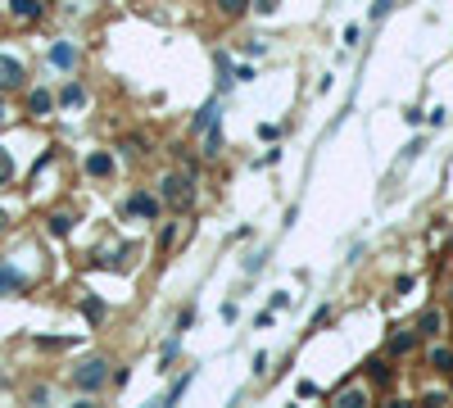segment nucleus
<instances>
[{
  "label": "nucleus",
  "instance_id": "f3484780",
  "mask_svg": "<svg viewBox=\"0 0 453 408\" xmlns=\"http://www.w3.org/2000/svg\"><path fill=\"white\" fill-rule=\"evenodd\" d=\"M9 177H14V159L0 150V182H9Z\"/></svg>",
  "mask_w": 453,
  "mask_h": 408
},
{
  "label": "nucleus",
  "instance_id": "6ab92c4d",
  "mask_svg": "<svg viewBox=\"0 0 453 408\" xmlns=\"http://www.w3.org/2000/svg\"><path fill=\"white\" fill-rule=\"evenodd\" d=\"M172 240H177V227H172V222H168V227L159 231V245H163V250H172Z\"/></svg>",
  "mask_w": 453,
  "mask_h": 408
},
{
  "label": "nucleus",
  "instance_id": "0eeeda50",
  "mask_svg": "<svg viewBox=\"0 0 453 408\" xmlns=\"http://www.w3.org/2000/svg\"><path fill=\"white\" fill-rule=\"evenodd\" d=\"M50 91H32V95H27V109H32L36 114V118H41V114H50Z\"/></svg>",
  "mask_w": 453,
  "mask_h": 408
},
{
  "label": "nucleus",
  "instance_id": "423d86ee",
  "mask_svg": "<svg viewBox=\"0 0 453 408\" xmlns=\"http://www.w3.org/2000/svg\"><path fill=\"white\" fill-rule=\"evenodd\" d=\"M50 64H55V68H73V64H77V50H73L69 41L50 46Z\"/></svg>",
  "mask_w": 453,
  "mask_h": 408
},
{
  "label": "nucleus",
  "instance_id": "1a4fd4ad",
  "mask_svg": "<svg viewBox=\"0 0 453 408\" xmlns=\"http://www.w3.org/2000/svg\"><path fill=\"white\" fill-rule=\"evenodd\" d=\"M5 290H23V277H18L14 268H0V295Z\"/></svg>",
  "mask_w": 453,
  "mask_h": 408
},
{
  "label": "nucleus",
  "instance_id": "9b49d317",
  "mask_svg": "<svg viewBox=\"0 0 453 408\" xmlns=\"http://www.w3.org/2000/svg\"><path fill=\"white\" fill-rule=\"evenodd\" d=\"M412 345H417V336H412V332H399V336H394V345H390V349H394V354H408Z\"/></svg>",
  "mask_w": 453,
  "mask_h": 408
},
{
  "label": "nucleus",
  "instance_id": "39448f33",
  "mask_svg": "<svg viewBox=\"0 0 453 408\" xmlns=\"http://www.w3.org/2000/svg\"><path fill=\"white\" fill-rule=\"evenodd\" d=\"M127 213H137V218H154V213H159V204H154V196H146V191H141V196L127 200Z\"/></svg>",
  "mask_w": 453,
  "mask_h": 408
},
{
  "label": "nucleus",
  "instance_id": "f257e3e1",
  "mask_svg": "<svg viewBox=\"0 0 453 408\" xmlns=\"http://www.w3.org/2000/svg\"><path fill=\"white\" fill-rule=\"evenodd\" d=\"M163 200H168L172 209H190V204H195V186H190L186 172H168V177H163Z\"/></svg>",
  "mask_w": 453,
  "mask_h": 408
},
{
  "label": "nucleus",
  "instance_id": "a211bd4d",
  "mask_svg": "<svg viewBox=\"0 0 453 408\" xmlns=\"http://www.w3.org/2000/svg\"><path fill=\"white\" fill-rule=\"evenodd\" d=\"M123 150H127V154H141V150H146V136H127V141H123Z\"/></svg>",
  "mask_w": 453,
  "mask_h": 408
},
{
  "label": "nucleus",
  "instance_id": "6e6552de",
  "mask_svg": "<svg viewBox=\"0 0 453 408\" xmlns=\"http://www.w3.org/2000/svg\"><path fill=\"white\" fill-rule=\"evenodd\" d=\"M9 9H14L18 18H36V14H41V5H36V0H9Z\"/></svg>",
  "mask_w": 453,
  "mask_h": 408
},
{
  "label": "nucleus",
  "instance_id": "4be33fe9",
  "mask_svg": "<svg viewBox=\"0 0 453 408\" xmlns=\"http://www.w3.org/2000/svg\"><path fill=\"white\" fill-rule=\"evenodd\" d=\"M277 9V0H258V14H272Z\"/></svg>",
  "mask_w": 453,
  "mask_h": 408
},
{
  "label": "nucleus",
  "instance_id": "412c9836",
  "mask_svg": "<svg viewBox=\"0 0 453 408\" xmlns=\"http://www.w3.org/2000/svg\"><path fill=\"white\" fill-rule=\"evenodd\" d=\"M394 0H377V5H372V18H385V9H390Z\"/></svg>",
  "mask_w": 453,
  "mask_h": 408
},
{
  "label": "nucleus",
  "instance_id": "20e7f679",
  "mask_svg": "<svg viewBox=\"0 0 453 408\" xmlns=\"http://www.w3.org/2000/svg\"><path fill=\"white\" fill-rule=\"evenodd\" d=\"M86 172H91V177H109V172H113V159H109L104 150L86 154Z\"/></svg>",
  "mask_w": 453,
  "mask_h": 408
},
{
  "label": "nucleus",
  "instance_id": "b1692460",
  "mask_svg": "<svg viewBox=\"0 0 453 408\" xmlns=\"http://www.w3.org/2000/svg\"><path fill=\"white\" fill-rule=\"evenodd\" d=\"M0 231H5V209H0Z\"/></svg>",
  "mask_w": 453,
  "mask_h": 408
},
{
  "label": "nucleus",
  "instance_id": "2eb2a0df",
  "mask_svg": "<svg viewBox=\"0 0 453 408\" xmlns=\"http://www.w3.org/2000/svg\"><path fill=\"white\" fill-rule=\"evenodd\" d=\"M82 313L91 318V322H100V318H104V304H100V299H86V304H82Z\"/></svg>",
  "mask_w": 453,
  "mask_h": 408
},
{
  "label": "nucleus",
  "instance_id": "4468645a",
  "mask_svg": "<svg viewBox=\"0 0 453 408\" xmlns=\"http://www.w3.org/2000/svg\"><path fill=\"white\" fill-rule=\"evenodd\" d=\"M60 100L73 109V104H82V100H86V91H82V86H64V95H60Z\"/></svg>",
  "mask_w": 453,
  "mask_h": 408
},
{
  "label": "nucleus",
  "instance_id": "f03ea898",
  "mask_svg": "<svg viewBox=\"0 0 453 408\" xmlns=\"http://www.w3.org/2000/svg\"><path fill=\"white\" fill-rule=\"evenodd\" d=\"M104 367H109L104 358H86V363L73 372V386H77V390H86V395H91V390H100V386H104V376H109Z\"/></svg>",
  "mask_w": 453,
  "mask_h": 408
},
{
  "label": "nucleus",
  "instance_id": "7ed1b4c3",
  "mask_svg": "<svg viewBox=\"0 0 453 408\" xmlns=\"http://www.w3.org/2000/svg\"><path fill=\"white\" fill-rule=\"evenodd\" d=\"M23 77H27V68L18 55H0V91H14V86H23Z\"/></svg>",
  "mask_w": 453,
  "mask_h": 408
},
{
  "label": "nucleus",
  "instance_id": "9d476101",
  "mask_svg": "<svg viewBox=\"0 0 453 408\" xmlns=\"http://www.w3.org/2000/svg\"><path fill=\"white\" fill-rule=\"evenodd\" d=\"M440 327H445V313H435V308H431V313L421 318V332H426V336H440Z\"/></svg>",
  "mask_w": 453,
  "mask_h": 408
},
{
  "label": "nucleus",
  "instance_id": "f8f14e48",
  "mask_svg": "<svg viewBox=\"0 0 453 408\" xmlns=\"http://www.w3.org/2000/svg\"><path fill=\"white\" fill-rule=\"evenodd\" d=\"M431 363H435L440 372H453V349H435V354H431Z\"/></svg>",
  "mask_w": 453,
  "mask_h": 408
},
{
  "label": "nucleus",
  "instance_id": "5701e85b",
  "mask_svg": "<svg viewBox=\"0 0 453 408\" xmlns=\"http://www.w3.org/2000/svg\"><path fill=\"white\" fill-rule=\"evenodd\" d=\"M0 128H5V100H0Z\"/></svg>",
  "mask_w": 453,
  "mask_h": 408
},
{
  "label": "nucleus",
  "instance_id": "ddd939ff",
  "mask_svg": "<svg viewBox=\"0 0 453 408\" xmlns=\"http://www.w3.org/2000/svg\"><path fill=\"white\" fill-rule=\"evenodd\" d=\"M69 227H73L69 213H55V218H50V231H55V236H69Z\"/></svg>",
  "mask_w": 453,
  "mask_h": 408
},
{
  "label": "nucleus",
  "instance_id": "aec40b11",
  "mask_svg": "<svg viewBox=\"0 0 453 408\" xmlns=\"http://www.w3.org/2000/svg\"><path fill=\"white\" fill-rule=\"evenodd\" d=\"M218 5H223V14H240V9H245L249 0H218Z\"/></svg>",
  "mask_w": 453,
  "mask_h": 408
},
{
  "label": "nucleus",
  "instance_id": "dca6fc26",
  "mask_svg": "<svg viewBox=\"0 0 453 408\" xmlns=\"http://www.w3.org/2000/svg\"><path fill=\"white\" fill-rule=\"evenodd\" d=\"M335 404H368V395H363V390H340V395H335Z\"/></svg>",
  "mask_w": 453,
  "mask_h": 408
}]
</instances>
